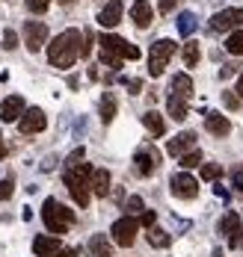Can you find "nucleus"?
<instances>
[{
  "instance_id": "nucleus-1",
  "label": "nucleus",
  "mask_w": 243,
  "mask_h": 257,
  "mask_svg": "<svg viewBox=\"0 0 243 257\" xmlns=\"http://www.w3.org/2000/svg\"><path fill=\"white\" fill-rule=\"evenodd\" d=\"M80 30H65L48 45V59L56 68H71L80 56Z\"/></svg>"
},
{
  "instance_id": "nucleus-2",
  "label": "nucleus",
  "mask_w": 243,
  "mask_h": 257,
  "mask_svg": "<svg viewBox=\"0 0 243 257\" xmlns=\"http://www.w3.org/2000/svg\"><path fill=\"white\" fill-rule=\"evenodd\" d=\"M122 59H139V48L128 45L122 36H101V62L110 65L113 71L122 68Z\"/></svg>"
},
{
  "instance_id": "nucleus-3",
  "label": "nucleus",
  "mask_w": 243,
  "mask_h": 257,
  "mask_svg": "<svg viewBox=\"0 0 243 257\" xmlns=\"http://www.w3.org/2000/svg\"><path fill=\"white\" fill-rule=\"evenodd\" d=\"M92 166L89 163H74V166H65V186H68V192H71V198L77 201L80 207H89V178H92Z\"/></svg>"
},
{
  "instance_id": "nucleus-4",
  "label": "nucleus",
  "mask_w": 243,
  "mask_h": 257,
  "mask_svg": "<svg viewBox=\"0 0 243 257\" xmlns=\"http://www.w3.org/2000/svg\"><path fill=\"white\" fill-rule=\"evenodd\" d=\"M42 219H45L48 231L54 233V236H59V233H68V228L74 225V213H71L65 204H59L56 198H48V201L42 204Z\"/></svg>"
},
{
  "instance_id": "nucleus-5",
  "label": "nucleus",
  "mask_w": 243,
  "mask_h": 257,
  "mask_svg": "<svg viewBox=\"0 0 243 257\" xmlns=\"http://www.w3.org/2000/svg\"><path fill=\"white\" fill-rule=\"evenodd\" d=\"M172 56H175V42H172V39L154 42V45H151V53H148V74H151V77H160Z\"/></svg>"
},
{
  "instance_id": "nucleus-6",
  "label": "nucleus",
  "mask_w": 243,
  "mask_h": 257,
  "mask_svg": "<svg viewBox=\"0 0 243 257\" xmlns=\"http://www.w3.org/2000/svg\"><path fill=\"white\" fill-rule=\"evenodd\" d=\"M136 231H139V222H136L134 216H122V219H116V222H113V228H110L113 242H116V245H122V248H131V245H134Z\"/></svg>"
},
{
  "instance_id": "nucleus-7",
  "label": "nucleus",
  "mask_w": 243,
  "mask_h": 257,
  "mask_svg": "<svg viewBox=\"0 0 243 257\" xmlns=\"http://www.w3.org/2000/svg\"><path fill=\"white\" fill-rule=\"evenodd\" d=\"M219 233L228 239V248H240L243 245V225H240V216L234 210H228L219 219Z\"/></svg>"
},
{
  "instance_id": "nucleus-8",
  "label": "nucleus",
  "mask_w": 243,
  "mask_h": 257,
  "mask_svg": "<svg viewBox=\"0 0 243 257\" xmlns=\"http://www.w3.org/2000/svg\"><path fill=\"white\" fill-rule=\"evenodd\" d=\"M157 166H160V151H154V148H139L134 154V169H136V175H142V178L154 175Z\"/></svg>"
},
{
  "instance_id": "nucleus-9",
  "label": "nucleus",
  "mask_w": 243,
  "mask_h": 257,
  "mask_svg": "<svg viewBox=\"0 0 243 257\" xmlns=\"http://www.w3.org/2000/svg\"><path fill=\"white\" fill-rule=\"evenodd\" d=\"M48 42V27L42 21H27L24 24V45H27L30 53H39Z\"/></svg>"
},
{
  "instance_id": "nucleus-10",
  "label": "nucleus",
  "mask_w": 243,
  "mask_h": 257,
  "mask_svg": "<svg viewBox=\"0 0 243 257\" xmlns=\"http://www.w3.org/2000/svg\"><path fill=\"white\" fill-rule=\"evenodd\" d=\"M237 27H243V9H222L211 18V30H216V33H228Z\"/></svg>"
},
{
  "instance_id": "nucleus-11",
  "label": "nucleus",
  "mask_w": 243,
  "mask_h": 257,
  "mask_svg": "<svg viewBox=\"0 0 243 257\" xmlns=\"http://www.w3.org/2000/svg\"><path fill=\"white\" fill-rule=\"evenodd\" d=\"M169 186H172V195H175V198H184V201H190V198L199 195V183H196V178H190L187 172L172 175Z\"/></svg>"
},
{
  "instance_id": "nucleus-12",
  "label": "nucleus",
  "mask_w": 243,
  "mask_h": 257,
  "mask_svg": "<svg viewBox=\"0 0 243 257\" xmlns=\"http://www.w3.org/2000/svg\"><path fill=\"white\" fill-rule=\"evenodd\" d=\"M48 127V118H45V112L39 109V106H33V109H27L24 115H21V121H18V130L21 133H42V130Z\"/></svg>"
},
{
  "instance_id": "nucleus-13",
  "label": "nucleus",
  "mask_w": 243,
  "mask_h": 257,
  "mask_svg": "<svg viewBox=\"0 0 243 257\" xmlns=\"http://www.w3.org/2000/svg\"><path fill=\"white\" fill-rule=\"evenodd\" d=\"M24 112H27V106H24V98L21 95H9L6 101L0 103V118L3 121H21Z\"/></svg>"
},
{
  "instance_id": "nucleus-14",
  "label": "nucleus",
  "mask_w": 243,
  "mask_h": 257,
  "mask_svg": "<svg viewBox=\"0 0 243 257\" xmlns=\"http://www.w3.org/2000/svg\"><path fill=\"white\" fill-rule=\"evenodd\" d=\"M59 251H62V242L56 236H45L42 233V236L33 239V254L36 257H56Z\"/></svg>"
},
{
  "instance_id": "nucleus-15",
  "label": "nucleus",
  "mask_w": 243,
  "mask_h": 257,
  "mask_svg": "<svg viewBox=\"0 0 243 257\" xmlns=\"http://www.w3.org/2000/svg\"><path fill=\"white\" fill-rule=\"evenodd\" d=\"M196 148V133H178L175 139H169V145H166V151L172 157H184V154H190Z\"/></svg>"
},
{
  "instance_id": "nucleus-16",
  "label": "nucleus",
  "mask_w": 243,
  "mask_h": 257,
  "mask_svg": "<svg viewBox=\"0 0 243 257\" xmlns=\"http://www.w3.org/2000/svg\"><path fill=\"white\" fill-rule=\"evenodd\" d=\"M131 21H134L139 30H145V27L154 21V12H151V3H148V0H134V6H131Z\"/></svg>"
},
{
  "instance_id": "nucleus-17",
  "label": "nucleus",
  "mask_w": 243,
  "mask_h": 257,
  "mask_svg": "<svg viewBox=\"0 0 243 257\" xmlns=\"http://www.w3.org/2000/svg\"><path fill=\"white\" fill-rule=\"evenodd\" d=\"M122 12H125V6H122V0H110L107 6L98 12V24L101 27H116L119 21H122Z\"/></svg>"
},
{
  "instance_id": "nucleus-18",
  "label": "nucleus",
  "mask_w": 243,
  "mask_h": 257,
  "mask_svg": "<svg viewBox=\"0 0 243 257\" xmlns=\"http://www.w3.org/2000/svg\"><path fill=\"white\" fill-rule=\"evenodd\" d=\"M205 130L222 139V136H228L231 127H228V118H225V115H219V112H205Z\"/></svg>"
},
{
  "instance_id": "nucleus-19",
  "label": "nucleus",
  "mask_w": 243,
  "mask_h": 257,
  "mask_svg": "<svg viewBox=\"0 0 243 257\" xmlns=\"http://www.w3.org/2000/svg\"><path fill=\"white\" fill-rule=\"evenodd\" d=\"M92 192L101 195V198L110 195V172L107 169H95V172H92Z\"/></svg>"
},
{
  "instance_id": "nucleus-20",
  "label": "nucleus",
  "mask_w": 243,
  "mask_h": 257,
  "mask_svg": "<svg viewBox=\"0 0 243 257\" xmlns=\"http://www.w3.org/2000/svg\"><path fill=\"white\" fill-rule=\"evenodd\" d=\"M166 109H169V118H175V121H184V118H187V101L178 98V95H169Z\"/></svg>"
},
{
  "instance_id": "nucleus-21",
  "label": "nucleus",
  "mask_w": 243,
  "mask_h": 257,
  "mask_svg": "<svg viewBox=\"0 0 243 257\" xmlns=\"http://www.w3.org/2000/svg\"><path fill=\"white\" fill-rule=\"evenodd\" d=\"M172 95H178L184 101L193 95V80H190V74H175L172 77Z\"/></svg>"
},
{
  "instance_id": "nucleus-22",
  "label": "nucleus",
  "mask_w": 243,
  "mask_h": 257,
  "mask_svg": "<svg viewBox=\"0 0 243 257\" xmlns=\"http://www.w3.org/2000/svg\"><path fill=\"white\" fill-rule=\"evenodd\" d=\"M142 124L151 130V136H163V130H166V124H163V115H160V112H154V109H148V112L142 115Z\"/></svg>"
},
{
  "instance_id": "nucleus-23",
  "label": "nucleus",
  "mask_w": 243,
  "mask_h": 257,
  "mask_svg": "<svg viewBox=\"0 0 243 257\" xmlns=\"http://www.w3.org/2000/svg\"><path fill=\"white\" fill-rule=\"evenodd\" d=\"M89 251L95 257H113V251H110V242L104 239V233H95L92 239H89Z\"/></svg>"
},
{
  "instance_id": "nucleus-24",
  "label": "nucleus",
  "mask_w": 243,
  "mask_h": 257,
  "mask_svg": "<svg viewBox=\"0 0 243 257\" xmlns=\"http://www.w3.org/2000/svg\"><path fill=\"white\" fill-rule=\"evenodd\" d=\"M172 242V236L160 228H148V245H154V248H166Z\"/></svg>"
},
{
  "instance_id": "nucleus-25",
  "label": "nucleus",
  "mask_w": 243,
  "mask_h": 257,
  "mask_svg": "<svg viewBox=\"0 0 243 257\" xmlns=\"http://www.w3.org/2000/svg\"><path fill=\"white\" fill-rule=\"evenodd\" d=\"M113 118H116V98H113V95H104V98H101V121L110 124Z\"/></svg>"
},
{
  "instance_id": "nucleus-26",
  "label": "nucleus",
  "mask_w": 243,
  "mask_h": 257,
  "mask_svg": "<svg viewBox=\"0 0 243 257\" xmlns=\"http://www.w3.org/2000/svg\"><path fill=\"white\" fill-rule=\"evenodd\" d=\"M193 30H196V15L193 12H181L178 15V33L181 36H193Z\"/></svg>"
},
{
  "instance_id": "nucleus-27",
  "label": "nucleus",
  "mask_w": 243,
  "mask_h": 257,
  "mask_svg": "<svg viewBox=\"0 0 243 257\" xmlns=\"http://www.w3.org/2000/svg\"><path fill=\"white\" fill-rule=\"evenodd\" d=\"M184 65L187 68H196L199 65V42H187L184 45Z\"/></svg>"
},
{
  "instance_id": "nucleus-28",
  "label": "nucleus",
  "mask_w": 243,
  "mask_h": 257,
  "mask_svg": "<svg viewBox=\"0 0 243 257\" xmlns=\"http://www.w3.org/2000/svg\"><path fill=\"white\" fill-rule=\"evenodd\" d=\"M225 48H228L231 53H237V56H243V30H234V33L228 36Z\"/></svg>"
},
{
  "instance_id": "nucleus-29",
  "label": "nucleus",
  "mask_w": 243,
  "mask_h": 257,
  "mask_svg": "<svg viewBox=\"0 0 243 257\" xmlns=\"http://www.w3.org/2000/svg\"><path fill=\"white\" fill-rule=\"evenodd\" d=\"M202 178L205 180H219L222 178V166H219V163H205V166H202Z\"/></svg>"
},
{
  "instance_id": "nucleus-30",
  "label": "nucleus",
  "mask_w": 243,
  "mask_h": 257,
  "mask_svg": "<svg viewBox=\"0 0 243 257\" xmlns=\"http://www.w3.org/2000/svg\"><path fill=\"white\" fill-rule=\"evenodd\" d=\"M199 163H202V151H196V148H193L190 154L181 157V169H196Z\"/></svg>"
},
{
  "instance_id": "nucleus-31",
  "label": "nucleus",
  "mask_w": 243,
  "mask_h": 257,
  "mask_svg": "<svg viewBox=\"0 0 243 257\" xmlns=\"http://www.w3.org/2000/svg\"><path fill=\"white\" fill-rule=\"evenodd\" d=\"M125 210H128V216H136V213H142L145 207H142V198L139 195H131L128 201H125Z\"/></svg>"
},
{
  "instance_id": "nucleus-32",
  "label": "nucleus",
  "mask_w": 243,
  "mask_h": 257,
  "mask_svg": "<svg viewBox=\"0 0 243 257\" xmlns=\"http://www.w3.org/2000/svg\"><path fill=\"white\" fill-rule=\"evenodd\" d=\"M24 3H27L30 12H36V15H42V12L51 6V0H24Z\"/></svg>"
},
{
  "instance_id": "nucleus-33",
  "label": "nucleus",
  "mask_w": 243,
  "mask_h": 257,
  "mask_svg": "<svg viewBox=\"0 0 243 257\" xmlns=\"http://www.w3.org/2000/svg\"><path fill=\"white\" fill-rule=\"evenodd\" d=\"M15 48H18V36L12 30H6L3 33V51H15Z\"/></svg>"
},
{
  "instance_id": "nucleus-34",
  "label": "nucleus",
  "mask_w": 243,
  "mask_h": 257,
  "mask_svg": "<svg viewBox=\"0 0 243 257\" xmlns=\"http://www.w3.org/2000/svg\"><path fill=\"white\" fill-rule=\"evenodd\" d=\"M12 192H15V183L12 180H0V201L12 198Z\"/></svg>"
},
{
  "instance_id": "nucleus-35",
  "label": "nucleus",
  "mask_w": 243,
  "mask_h": 257,
  "mask_svg": "<svg viewBox=\"0 0 243 257\" xmlns=\"http://www.w3.org/2000/svg\"><path fill=\"white\" fill-rule=\"evenodd\" d=\"M178 3H181V0H160V3H157V9H160V15H169Z\"/></svg>"
},
{
  "instance_id": "nucleus-36",
  "label": "nucleus",
  "mask_w": 243,
  "mask_h": 257,
  "mask_svg": "<svg viewBox=\"0 0 243 257\" xmlns=\"http://www.w3.org/2000/svg\"><path fill=\"white\" fill-rule=\"evenodd\" d=\"M92 53V33L86 30V36H83V45H80V56H89Z\"/></svg>"
},
{
  "instance_id": "nucleus-37",
  "label": "nucleus",
  "mask_w": 243,
  "mask_h": 257,
  "mask_svg": "<svg viewBox=\"0 0 243 257\" xmlns=\"http://www.w3.org/2000/svg\"><path fill=\"white\" fill-rule=\"evenodd\" d=\"M222 103H225L228 109H237V106H240V101H237V95H231V92H225V95H222Z\"/></svg>"
},
{
  "instance_id": "nucleus-38",
  "label": "nucleus",
  "mask_w": 243,
  "mask_h": 257,
  "mask_svg": "<svg viewBox=\"0 0 243 257\" xmlns=\"http://www.w3.org/2000/svg\"><path fill=\"white\" fill-rule=\"evenodd\" d=\"M139 222H142V225H145V228H154V210H145V213H142V219H139Z\"/></svg>"
},
{
  "instance_id": "nucleus-39",
  "label": "nucleus",
  "mask_w": 243,
  "mask_h": 257,
  "mask_svg": "<svg viewBox=\"0 0 243 257\" xmlns=\"http://www.w3.org/2000/svg\"><path fill=\"white\" fill-rule=\"evenodd\" d=\"M122 83H125V86L131 89V95H136V92L142 89V80H125V77H122Z\"/></svg>"
},
{
  "instance_id": "nucleus-40",
  "label": "nucleus",
  "mask_w": 243,
  "mask_h": 257,
  "mask_svg": "<svg viewBox=\"0 0 243 257\" xmlns=\"http://www.w3.org/2000/svg\"><path fill=\"white\" fill-rule=\"evenodd\" d=\"M231 183H234V189H243V169H234V175H231Z\"/></svg>"
},
{
  "instance_id": "nucleus-41",
  "label": "nucleus",
  "mask_w": 243,
  "mask_h": 257,
  "mask_svg": "<svg viewBox=\"0 0 243 257\" xmlns=\"http://www.w3.org/2000/svg\"><path fill=\"white\" fill-rule=\"evenodd\" d=\"M9 154V148H6V145H3V136H0V160H3V157Z\"/></svg>"
},
{
  "instance_id": "nucleus-42",
  "label": "nucleus",
  "mask_w": 243,
  "mask_h": 257,
  "mask_svg": "<svg viewBox=\"0 0 243 257\" xmlns=\"http://www.w3.org/2000/svg\"><path fill=\"white\" fill-rule=\"evenodd\" d=\"M237 92H240V98H243V74H240V80H237Z\"/></svg>"
},
{
  "instance_id": "nucleus-43",
  "label": "nucleus",
  "mask_w": 243,
  "mask_h": 257,
  "mask_svg": "<svg viewBox=\"0 0 243 257\" xmlns=\"http://www.w3.org/2000/svg\"><path fill=\"white\" fill-rule=\"evenodd\" d=\"M211 257H225V254H222V248H214V254Z\"/></svg>"
}]
</instances>
